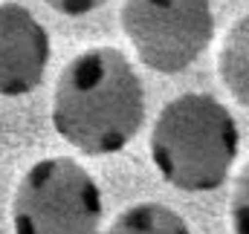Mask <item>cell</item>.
<instances>
[{"mask_svg": "<svg viewBox=\"0 0 249 234\" xmlns=\"http://www.w3.org/2000/svg\"><path fill=\"white\" fill-rule=\"evenodd\" d=\"M145 118V90L119 50H87L64 67L53 124L64 142L81 153H116L139 133Z\"/></svg>", "mask_w": 249, "mask_h": 234, "instance_id": "1", "label": "cell"}, {"mask_svg": "<svg viewBox=\"0 0 249 234\" xmlns=\"http://www.w3.org/2000/svg\"><path fill=\"white\" fill-rule=\"evenodd\" d=\"M241 133L232 113L209 93H186L162 107L151 133V156L180 191H214L238 159Z\"/></svg>", "mask_w": 249, "mask_h": 234, "instance_id": "2", "label": "cell"}, {"mask_svg": "<svg viewBox=\"0 0 249 234\" xmlns=\"http://www.w3.org/2000/svg\"><path fill=\"white\" fill-rule=\"evenodd\" d=\"M102 191L75 159L55 156L32 165L12 205L15 234H105Z\"/></svg>", "mask_w": 249, "mask_h": 234, "instance_id": "3", "label": "cell"}, {"mask_svg": "<svg viewBox=\"0 0 249 234\" xmlns=\"http://www.w3.org/2000/svg\"><path fill=\"white\" fill-rule=\"evenodd\" d=\"M122 29L154 72H183L206 52L214 35L209 0H124Z\"/></svg>", "mask_w": 249, "mask_h": 234, "instance_id": "4", "label": "cell"}, {"mask_svg": "<svg viewBox=\"0 0 249 234\" xmlns=\"http://www.w3.org/2000/svg\"><path fill=\"white\" fill-rule=\"evenodd\" d=\"M50 64V35L20 3H0V96L32 93Z\"/></svg>", "mask_w": 249, "mask_h": 234, "instance_id": "5", "label": "cell"}, {"mask_svg": "<svg viewBox=\"0 0 249 234\" xmlns=\"http://www.w3.org/2000/svg\"><path fill=\"white\" fill-rule=\"evenodd\" d=\"M249 17H238L223 41V50H220V58H217V67H220V78L226 84V90L238 99L241 107L249 104Z\"/></svg>", "mask_w": 249, "mask_h": 234, "instance_id": "6", "label": "cell"}, {"mask_svg": "<svg viewBox=\"0 0 249 234\" xmlns=\"http://www.w3.org/2000/svg\"><path fill=\"white\" fill-rule=\"evenodd\" d=\"M107 234H191L188 223L160 202H142L122 211Z\"/></svg>", "mask_w": 249, "mask_h": 234, "instance_id": "7", "label": "cell"}, {"mask_svg": "<svg viewBox=\"0 0 249 234\" xmlns=\"http://www.w3.org/2000/svg\"><path fill=\"white\" fill-rule=\"evenodd\" d=\"M247 205H249V171H241V179L235 185L232 197V229L235 234H247Z\"/></svg>", "mask_w": 249, "mask_h": 234, "instance_id": "8", "label": "cell"}, {"mask_svg": "<svg viewBox=\"0 0 249 234\" xmlns=\"http://www.w3.org/2000/svg\"><path fill=\"white\" fill-rule=\"evenodd\" d=\"M47 6H53L55 12L70 15V17H78V15H90L96 12L99 6H105L107 0H44Z\"/></svg>", "mask_w": 249, "mask_h": 234, "instance_id": "9", "label": "cell"}]
</instances>
